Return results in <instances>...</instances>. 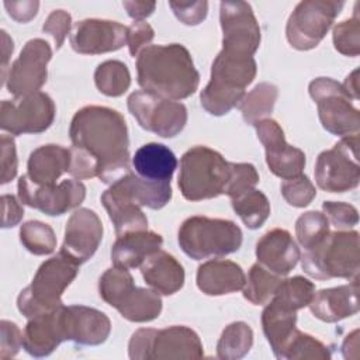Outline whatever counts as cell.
Listing matches in <instances>:
<instances>
[{
	"instance_id": "32",
	"label": "cell",
	"mask_w": 360,
	"mask_h": 360,
	"mask_svg": "<svg viewBox=\"0 0 360 360\" xmlns=\"http://www.w3.org/2000/svg\"><path fill=\"white\" fill-rule=\"evenodd\" d=\"M122 318L131 322H150L162 312V298L152 288H131L115 307Z\"/></svg>"
},
{
	"instance_id": "12",
	"label": "cell",
	"mask_w": 360,
	"mask_h": 360,
	"mask_svg": "<svg viewBox=\"0 0 360 360\" xmlns=\"http://www.w3.org/2000/svg\"><path fill=\"white\" fill-rule=\"evenodd\" d=\"M127 105L143 129L162 138L179 135L187 124V108L184 104L143 90L131 93Z\"/></svg>"
},
{
	"instance_id": "49",
	"label": "cell",
	"mask_w": 360,
	"mask_h": 360,
	"mask_svg": "<svg viewBox=\"0 0 360 360\" xmlns=\"http://www.w3.org/2000/svg\"><path fill=\"white\" fill-rule=\"evenodd\" d=\"M24 347V333L11 322L3 319L0 322V357L11 359Z\"/></svg>"
},
{
	"instance_id": "8",
	"label": "cell",
	"mask_w": 360,
	"mask_h": 360,
	"mask_svg": "<svg viewBox=\"0 0 360 360\" xmlns=\"http://www.w3.org/2000/svg\"><path fill=\"white\" fill-rule=\"evenodd\" d=\"M128 356L132 360L201 359L204 349L200 336L188 326L142 328L132 333L128 343Z\"/></svg>"
},
{
	"instance_id": "43",
	"label": "cell",
	"mask_w": 360,
	"mask_h": 360,
	"mask_svg": "<svg viewBox=\"0 0 360 360\" xmlns=\"http://www.w3.org/2000/svg\"><path fill=\"white\" fill-rule=\"evenodd\" d=\"M333 45L335 49L346 56H357L360 53V20L357 10L349 20L339 22L333 28Z\"/></svg>"
},
{
	"instance_id": "47",
	"label": "cell",
	"mask_w": 360,
	"mask_h": 360,
	"mask_svg": "<svg viewBox=\"0 0 360 360\" xmlns=\"http://www.w3.org/2000/svg\"><path fill=\"white\" fill-rule=\"evenodd\" d=\"M169 7L174 13V15L186 25H198L205 20L208 14V1L205 0H170Z\"/></svg>"
},
{
	"instance_id": "35",
	"label": "cell",
	"mask_w": 360,
	"mask_h": 360,
	"mask_svg": "<svg viewBox=\"0 0 360 360\" xmlns=\"http://www.w3.org/2000/svg\"><path fill=\"white\" fill-rule=\"evenodd\" d=\"M253 345V330L242 321L229 323L217 343V356L222 360H239L245 357Z\"/></svg>"
},
{
	"instance_id": "53",
	"label": "cell",
	"mask_w": 360,
	"mask_h": 360,
	"mask_svg": "<svg viewBox=\"0 0 360 360\" xmlns=\"http://www.w3.org/2000/svg\"><path fill=\"white\" fill-rule=\"evenodd\" d=\"M20 202L21 201H18L11 194L1 195V208H3L1 228H13L22 219L24 210Z\"/></svg>"
},
{
	"instance_id": "2",
	"label": "cell",
	"mask_w": 360,
	"mask_h": 360,
	"mask_svg": "<svg viewBox=\"0 0 360 360\" xmlns=\"http://www.w3.org/2000/svg\"><path fill=\"white\" fill-rule=\"evenodd\" d=\"M136 75L143 91L174 101L194 94L200 83L191 55L180 44L143 48L136 56Z\"/></svg>"
},
{
	"instance_id": "58",
	"label": "cell",
	"mask_w": 360,
	"mask_h": 360,
	"mask_svg": "<svg viewBox=\"0 0 360 360\" xmlns=\"http://www.w3.org/2000/svg\"><path fill=\"white\" fill-rule=\"evenodd\" d=\"M359 69H354L345 80V83L342 84L343 89L346 90V93L350 96L352 100H357L359 98Z\"/></svg>"
},
{
	"instance_id": "10",
	"label": "cell",
	"mask_w": 360,
	"mask_h": 360,
	"mask_svg": "<svg viewBox=\"0 0 360 360\" xmlns=\"http://www.w3.org/2000/svg\"><path fill=\"white\" fill-rule=\"evenodd\" d=\"M345 3L333 0L300 1L285 25L288 44L298 51H309L319 45L330 30Z\"/></svg>"
},
{
	"instance_id": "28",
	"label": "cell",
	"mask_w": 360,
	"mask_h": 360,
	"mask_svg": "<svg viewBox=\"0 0 360 360\" xmlns=\"http://www.w3.org/2000/svg\"><path fill=\"white\" fill-rule=\"evenodd\" d=\"M70 149L48 143L31 152L27 162V177L34 184H53L69 170Z\"/></svg>"
},
{
	"instance_id": "24",
	"label": "cell",
	"mask_w": 360,
	"mask_h": 360,
	"mask_svg": "<svg viewBox=\"0 0 360 360\" xmlns=\"http://www.w3.org/2000/svg\"><path fill=\"white\" fill-rule=\"evenodd\" d=\"M246 276L232 260H208L197 270V287L205 295H226L243 288Z\"/></svg>"
},
{
	"instance_id": "20",
	"label": "cell",
	"mask_w": 360,
	"mask_h": 360,
	"mask_svg": "<svg viewBox=\"0 0 360 360\" xmlns=\"http://www.w3.org/2000/svg\"><path fill=\"white\" fill-rule=\"evenodd\" d=\"M103 239V224L89 208H79L69 217L60 252L79 266L87 262L98 249Z\"/></svg>"
},
{
	"instance_id": "41",
	"label": "cell",
	"mask_w": 360,
	"mask_h": 360,
	"mask_svg": "<svg viewBox=\"0 0 360 360\" xmlns=\"http://www.w3.org/2000/svg\"><path fill=\"white\" fill-rule=\"evenodd\" d=\"M134 287V278L128 269L114 266L101 274L98 281V294L104 302L115 308L124 295Z\"/></svg>"
},
{
	"instance_id": "13",
	"label": "cell",
	"mask_w": 360,
	"mask_h": 360,
	"mask_svg": "<svg viewBox=\"0 0 360 360\" xmlns=\"http://www.w3.org/2000/svg\"><path fill=\"white\" fill-rule=\"evenodd\" d=\"M55 103L42 91L3 100L0 105V128L11 135L39 134L55 120Z\"/></svg>"
},
{
	"instance_id": "11",
	"label": "cell",
	"mask_w": 360,
	"mask_h": 360,
	"mask_svg": "<svg viewBox=\"0 0 360 360\" xmlns=\"http://www.w3.org/2000/svg\"><path fill=\"white\" fill-rule=\"evenodd\" d=\"M357 146L359 135L345 136L333 148L318 155L314 174L319 188L328 193H345L359 186Z\"/></svg>"
},
{
	"instance_id": "37",
	"label": "cell",
	"mask_w": 360,
	"mask_h": 360,
	"mask_svg": "<svg viewBox=\"0 0 360 360\" xmlns=\"http://www.w3.org/2000/svg\"><path fill=\"white\" fill-rule=\"evenodd\" d=\"M94 83L104 96L120 97L129 89L131 73L124 62L105 60L96 68Z\"/></svg>"
},
{
	"instance_id": "14",
	"label": "cell",
	"mask_w": 360,
	"mask_h": 360,
	"mask_svg": "<svg viewBox=\"0 0 360 360\" xmlns=\"http://www.w3.org/2000/svg\"><path fill=\"white\" fill-rule=\"evenodd\" d=\"M18 198L24 205L56 217L77 208L86 197V187L77 179H68L59 184H34L27 174L18 179Z\"/></svg>"
},
{
	"instance_id": "46",
	"label": "cell",
	"mask_w": 360,
	"mask_h": 360,
	"mask_svg": "<svg viewBox=\"0 0 360 360\" xmlns=\"http://www.w3.org/2000/svg\"><path fill=\"white\" fill-rule=\"evenodd\" d=\"M323 214L329 225L338 231H349L359 222V212L356 207L342 201H323Z\"/></svg>"
},
{
	"instance_id": "21",
	"label": "cell",
	"mask_w": 360,
	"mask_h": 360,
	"mask_svg": "<svg viewBox=\"0 0 360 360\" xmlns=\"http://www.w3.org/2000/svg\"><path fill=\"white\" fill-rule=\"evenodd\" d=\"M256 257L267 270L287 276L297 266L301 252L288 231L274 228L257 240Z\"/></svg>"
},
{
	"instance_id": "19",
	"label": "cell",
	"mask_w": 360,
	"mask_h": 360,
	"mask_svg": "<svg viewBox=\"0 0 360 360\" xmlns=\"http://www.w3.org/2000/svg\"><path fill=\"white\" fill-rule=\"evenodd\" d=\"M70 45L82 55L114 52L127 45V27L111 20L86 18L73 25Z\"/></svg>"
},
{
	"instance_id": "15",
	"label": "cell",
	"mask_w": 360,
	"mask_h": 360,
	"mask_svg": "<svg viewBox=\"0 0 360 360\" xmlns=\"http://www.w3.org/2000/svg\"><path fill=\"white\" fill-rule=\"evenodd\" d=\"M219 22L222 28V51L253 56L260 45V27L252 6L246 1H221Z\"/></svg>"
},
{
	"instance_id": "29",
	"label": "cell",
	"mask_w": 360,
	"mask_h": 360,
	"mask_svg": "<svg viewBox=\"0 0 360 360\" xmlns=\"http://www.w3.org/2000/svg\"><path fill=\"white\" fill-rule=\"evenodd\" d=\"M132 166L135 173L142 179L170 181L177 167V159L166 145L150 142L136 149L132 158Z\"/></svg>"
},
{
	"instance_id": "30",
	"label": "cell",
	"mask_w": 360,
	"mask_h": 360,
	"mask_svg": "<svg viewBox=\"0 0 360 360\" xmlns=\"http://www.w3.org/2000/svg\"><path fill=\"white\" fill-rule=\"evenodd\" d=\"M131 201L150 210L163 208L172 198L170 181H153L139 177L136 173H127L112 183Z\"/></svg>"
},
{
	"instance_id": "18",
	"label": "cell",
	"mask_w": 360,
	"mask_h": 360,
	"mask_svg": "<svg viewBox=\"0 0 360 360\" xmlns=\"http://www.w3.org/2000/svg\"><path fill=\"white\" fill-rule=\"evenodd\" d=\"M59 323L65 340L80 346H97L107 340L111 332L108 316L86 305L59 307Z\"/></svg>"
},
{
	"instance_id": "52",
	"label": "cell",
	"mask_w": 360,
	"mask_h": 360,
	"mask_svg": "<svg viewBox=\"0 0 360 360\" xmlns=\"http://www.w3.org/2000/svg\"><path fill=\"white\" fill-rule=\"evenodd\" d=\"M1 146V184L10 183L17 176L18 169V159L14 139L10 135L3 134L0 139Z\"/></svg>"
},
{
	"instance_id": "26",
	"label": "cell",
	"mask_w": 360,
	"mask_h": 360,
	"mask_svg": "<svg viewBox=\"0 0 360 360\" xmlns=\"http://www.w3.org/2000/svg\"><path fill=\"white\" fill-rule=\"evenodd\" d=\"M58 309L30 318L27 322L24 329V349L28 354L46 357L65 340Z\"/></svg>"
},
{
	"instance_id": "16",
	"label": "cell",
	"mask_w": 360,
	"mask_h": 360,
	"mask_svg": "<svg viewBox=\"0 0 360 360\" xmlns=\"http://www.w3.org/2000/svg\"><path fill=\"white\" fill-rule=\"evenodd\" d=\"M51 58L52 49L45 39H30L22 46L4 79L8 93L14 97L37 93L46 83V66Z\"/></svg>"
},
{
	"instance_id": "25",
	"label": "cell",
	"mask_w": 360,
	"mask_h": 360,
	"mask_svg": "<svg viewBox=\"0 0 360 360\" xmlns=\"http://www.w3.org/2000/svg\"><path fill=\"white\" fill-rule=\"evenodd\" d=\"M163 238L152 231H138L118 236L111 248L114 266L122 269L139 267L148 256L160 249Z\"/></svg>"
},
{
	"instance_id": "1",
	"label": "cell",
	"mask_w": 360,
	"mask_h": 360,
	"mask_svg": "<svg viewBox=\"0 0 360 360\" xmlns=\"http://www.w3.org/2000/svg\"><path fill=\"white\" fill-rule=\"evenodd\" d=\"M72 146L89 152L98 163V179L112 184L131 172L129 138L124 117L112 108L86 105L70 121Z\"/></svg>"
},
{
	"instance_id": "23",
	"label": "cell",
	"mask_w": 360,
	"mask_h": 360,
	"mask_svg": "<svg viewBox=\"0 0 360 360\" xmlns=\"http://www.w3.org/2000/svg\"><path fill=\"white\" fill-rule=\"evenodd\" d=\"M145 283L158 294L173 295L184 285V269L174 256L165 250H156L141 264Z\"/></svg>"
},
{
	"instance_id": "6",
	"label": "cell",
	"mask_w": 360,
	"mask_h": 360,
	"mask_svg": "<svg viewBox=\"0 0 360 360\" xmlns=\"http://www.w3.org/2000/svg\"><path fill=\"white\" fill-rule=\"evenodd\" d=\"M302 270L312 278H354L360 269L359 232L335 231L300 257Z\"/></svg>"
},
{
	"instance_id": "42",
	"label": "cell",
	"mask_w": 360,
	"mask_h": 360,
	"mask_svg": "<svg viewBox=\"0 0 360 360\" xmlns=\"http://www.w3.org/2000/svg\"><path fill=\"white\" fill-rule=\"evenodd\" d=\"M329 222L323 212L307 211L298 217L295 222V236L298 243L305 249H311L321 243L329 233Z\"/></svg>"
},
{
	"instance_id": "55",
	"label": "cell",
	"mask_w": 360,
	"mask_h": 360,
	"mask_svg": "<svg viewBox=\"0 0 360 360\" xmlns=\"http://www.w3.org/2000/svg\"><path fill=\"white\" fill-rule=\"evenodd\" d=\"M122 7L127 10V13L131 18H134L135 21H142L143 18L149 17L155 11L156 3L155 1L127 0V1H122Z\"/></svg>"
},
{
	"instance_id": "34",
	"label": "cell",
	"mask_w": 360,
	"mask_h": 360,
	"mask_svg": "<svg viewBox=\"0 0 360 360\" xmlns=\"http://www.w3.org/2000/svg\"><path fill=\"white\" fill-rule=\"evenodd\" d=\"M233 211L249 229H259L270 215V202L264 193L250 188L231 198Z\"/></svg>"
},
{
	"instance_id": "33",
	"label": "cell",
	"mask_w": 360,
	"mask_h": 360,
	"mask_svg": "<svg viewBox=\"0 0 360 360\" xmlns=\"http://www.w3.org/2000/svg\"><path fill=\"white\" fill-rule=\"evenodd\" d=\"M278 97V89L276 84L263 82L256 84L239 103V110L243 120L249 125L267 118L274 108V104Z\"/></svg>"
},
{
	"instance_id": "44",
	"label": "cell",
	"mask_w": 360,
	"mask_h": 360,
	"mask_svg": "<svg viewBox=\"0 0 360 360\" xmlns=\"http://www.w3.org/2000/svg\"><path fill=\"white\" fill-rule=\"evenodd\" d=\"M231 174L224 194L229 198L239 195L250 188H255L259 183V173L252 163H233L229 162Z\"/></svg>"
},
{
	"instance_id": "40",
	"label": "cell",
	"mask_w": 360,
	"mask_h": 360,
	"mask_svg": "<svg viewBox=\"0 0 360 360\" xmlns=\"http://www.w3.org/2000/svg\"><path fill=\"white\" fill-rule=\"evenodd\" d=\"M280 359L298 360V359H318L328 360L330 359V350L316 338L304 333L295 329L291 338L284 345Z\"/></svg>"
},
{
	"instance_id": "3",
	"label": "cell",
	"mask_w": 360,
	"mask_h": 360,
	"mask_svg": "<svg viewBox=\"0 0 360 360\" xmlns=\"http://www.w3.org/2000/svg\"><path fill=\"white\" fill-rule=\"evenodd\" d=\"M256 72L257 65L253 56L221 51L212 62L210 82L200 94L201 107L215 117L228 114L239 105Z\"/></svg>"
},
{
	"instance_id": "56",
	"label": "cell",
	"mask_w": 360,
	"mask_h": 360,
	"mask_svg": "<svg viewBox=\"0 0 360 360\" xmlns=\"http://www.w3.org/2000/svg\"><path fill=\"white\" fill-rule=\"evenodd\" d=\"M342 354L345 359H359V329H354L346 336L342 345Z\"/></svg>"
},
{
	"instance_id": "45",
	"label": "cell",
	"mask_w": 360,
	"mask_h": 360,
	"mask_svg": "<svg viewBox=\"0 0 360 360\" xmlns=\"http://www.w3.org/2000/svg\"><path fill=\"white\" fill-rule=\"evenodd\" d=\"M281 194L284 200L297 208L307 207L316 195V188L305 174L288 179L281 184Z\"/></svg>"
},
{
	"instance_id": "38",
	"label": "cell",
	"mask_w": 360,
	"mask_h": 360,
	"mask_svg": "<svg viewBox=\"0 0 360 360\" xmlns=\"http://www.w3.org/2000/svg\"><path fill=\"white\" fill-rule=\"evenodd\" d=\"M314 294L315 285L312 281L301 276H294L281 280L271 300L291 311H298L309 305Z\"/></svg>"
},
{
	"instance_id": "5",
	"label": "cell",
	"mask_w": 360,
	"mask_h": 360,
	"mask_svg": "<svg viewBox=\"0 0 360 360\" xmlns=\"http://www.w3.org/2000/svg\"><path fill=\"white\" fill-rule=\"evenodd\" d=\"M231 174L229 162L204 145L193 146L180 159L179 188L188 201L215 198L224 194Z\"/></svg>"
},
{
	"instance_id": "50",
	"label": "cell",
	"mask_w": 360,
	"mask_h": 360,
	"mask_svg": "<svg viewBox=\"0 0 360 360\" xmlns=\"http://www.w3.org/2000/svg\"><path fill=\"white\" fill-rule=\"evenodd\" d=\"M70 25H72V17L68 11L53 10L46 17L42 25V31L45 34H49L53 38L55 46L56 49H59L63 45L68 34L70 32Z\"/></svg>"
},
{
	"instance_id": "9",
	"label": "cell",
	"mask_w": 360,
	"mask_h": 360,
	"mask_svg": "<svg viewBox=\"0 0 360 360\" xmlns=\"http://www.w3.org/2000/svg\"><path fill=\"white\" fill-rule=\"evenodd\" d=\"M308 91L316 103L323 129L342 138L359 135L360 112L340 83L330 77H316L309 83Z\"/></svg>"
},
{
	"instance_id": "22",
	"label": "cell",
	"mask_w": 360,
	"mask_h": 360,
	"mask_svg": "<svg viewBox=\"0 0 360 360\" xmlns=\"http://www.w3.org/2000/svg\"><path fill=\"white\" fill-rule=\"evenodd\" d=\"M308 307L315 318L328 323L353 316L359 311L357 277L349 284L319 290L314 294Z\"/></svg>"
},
{
	"instance_id": "36",
	"label": "cell",
	"mask_w": 360,
	"mask_h": 360,
	"mask_svg": "<svg viewBox=\"0 0 360 360\" xmlns=\"http://www.w3.org/2000/svg\"><path fill=\"white\" fill-rule=\"evenodd\" d=\"M281 276L267 270L260 263L250 267L243 285V297L253 305H266L274 295Z\"/></svg>"
},
{
	"instance_id": "48",
	"label": "cell",
	"mask_w": 360,
	"mask_h": 360,
	"mask_svg": "<svg viewBox=\"0 0 360 360\" xmlns=\"http://www.w3.org/2000/svg\"><path fill=\"white\" fill-rule=\"evenodd\" d=\"M68 173L77 180L93 179L98 176L97 160L84 149L72 146L70 148V165Z\"/></svg>"
},
{
	"instance_id": "51",
	"label": "cell",
	"mask_w": 360,
	"mask_h": 360,
	"mask_svg": "<svg viewBox=\"0 0 360 360\" xmlns=\"http://www.w3.org/2000/svg\"><path fill=\"white\" fill-rule=\"evenodd\" d=\"M155 31L153 28L143 21H134L129 27H127V45L129 53L135 58L139 52L149 46V42L153 39Z\"/></svg>"
},
{
	"instance_id": "4",
	"label": "cell",
	"mask_w": 360,
	"mask_h": 360,
	"mask_svg": "<svg viewBox=\"0 0 360 360\" xmlns=\"http://www.w3.org/2000/svg\"><path fill=\"white\" fill-rule=\"evenodd\" d=\"M77 271L79 264L62 252L45 260L38 267L31 284L18 294V311L30 319L62 307V294L76 278Z\"/></svg>"
},
{
	"instance_id": "17",
	"label": "cell",
	"mask_w": 360,
	"mask_h": 360,
	"mask_svg": "<svg viewBox=\"0 0 360 360\" xmlns=\"http://www.w3.org/2000/svg\"><path fill=\"white\" fill-rule=\"evenodd\" d=\"M266 152V163L270 172L283 179H294L302 174L305 167V153L285 142L284 131L271 118H264L253 125Z\"/></svg>"
},
{
	"instance_id": "31",
	"label": "cell",
	"mask_w": 360,
	"mask_h": 360,
	"mask_svg": "<svg viewBox=\"0 0 360 360\" xmlns=\"http://www.w3.org/2000/svg\"><path fill=\"white\" fill-rule=\"evenodd\" d=\"M297 311H291L270 300L262 312L263 333L277 359L292 332L297 329Z\"/></svg>"
},
{
	"instance_id": "7",
	"label": "cell",
	"mask_w": 360,
	"mask_h": 360,
	"mask_svg": "<svg viewBox=\"0 0 360 360\" xmlns=\"http://www.w3.org/2000/svg\"><path fill=\"white\" fill-rule=\"evenodd\" d=\"M242 236L240 228L233 221L194 215L180 225L177 242L188 257L202 260L238 252Z\"/></svg>"
},
{
	"instance_id": "39",
	"label": "cell",
	"mask_w": 360,
	"mask_h": 360,
	"mask_svg": "<svg viewBox=\"0 0 360 360\" xmlns=\"http://www.w3.org/2000/svg\"><path fill=\"white\" fill-rule=\"evenodd\" d=\"M20 242L32 255H51L56 248V236L53 229L41 221L32 219L21 225Z\"/></svg>"
},
{
	"instance_id": "54",
	"label": "cell",
	"mask_w": 360,
	"mask_h": 360,
	"mask_svg": "<svg viewBox=\"0 0 360 360\" xmlns=\"http://www.w3.org/2000/svg\"><path fill=\"white\" fill-rule=\"evenodd\" d=\"M4 7L8 15L15 20L17 22H28L32 20L37 13L39 3L32 0H22V1H4Z\"/></svg>"
},
{
	"instance_id": "57",
	"label": "cell",
	"mask_w": 360,
	"mask_h": 360,
	"mask_svg": "<svg viewBox=\"0 0 360 360\" xmlns=\"http://www.w3.org/2000/svg\"><path fill=\"white\" fill-rule=\"evenodd\" d=\"M1 77H3V82L6 79V66H7V62H8V58L11 56L13 51H14V44H13V39L8 37V34L1 30Z\"/></svg>"
},
{
	"instance_id": "27",
	"label": "cell",
	"mask_w": 360,
	"mask_h": 360,
	"mask_svg": "<svg viewBox=\"0 0 360 360\" xmlns=\"http://www.w3.org/2000/svg\"><path fill=\"white\" fill-rule=\"evenodd\" d=\"M101 202L115 228L117 236L148 229V218L141 207L131 201L114 184H110L101 194Z\"/></svg>"
}]
</instances>
